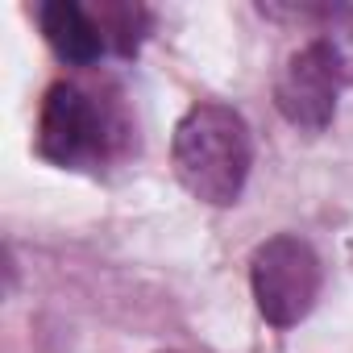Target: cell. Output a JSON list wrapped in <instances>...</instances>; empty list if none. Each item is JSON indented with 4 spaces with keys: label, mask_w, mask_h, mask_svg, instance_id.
<instances>
[{
    "label": "cell",
    "mask_w": 353,
    "mask_h": 353,
    "mask_svg": "<svg viewBox=\"0 0 353 353\" xmlns=\"http://www.w3.org/2000/svg\"><path fill=\"white\" fill-rule=\"evenodd\" d=\"M170 162L188 196H196L208 208H233L254 166V141L245 117L216 100L192 104L174 125Z\"/></svg>",
    "instance_id": "1"
},
{
    "label": "cell",
    "mask_w": 353,
    "mask_h": 353,
    "mask_svg": "<svg viewBox=\"0 0 353 353\" xmlns=\"http://www.w3.org/2000/svg\"><path fill=\"white\" fill-rule=\"evenodd\" d=\"M125 141H129V121L112 96L79 79L50 83L42 112H38V154L50 166L104 170L108 162L121 158Z\"/></svg>",
    "instance_id": "2"
},
{
    "label": "cell",
    "mask_w": 353,
    "mask_h": 353,
    "mask_svg": "<svg viewBox=\"0 0 353 353\" xmlns=\"http://www.w3.org/2000/svg\"><path fill=\"white\" fill-rule=\"evenodd\" d=\"M324 266L316 250L295 233L266 237L250 258V291L258 316L274 328H295L320 299Z\"/></svg>",
    "instance_id": "3"
},
{
    "label": "cell",
    "mask_w": 353,
    "mask_h": 353,
    "mask_svg": "<svg viewBox=\"0 0 353 353\" xmlns=\"http://www.w3.org/2000/svg\"><path fill=\"white\" fill-rule=\"evenodd\" d=\"M336 92H341V71H336L328 46L316 38V42L299 46L287 59V67L279 71L274 104H279V112L291 129L316 137L336 117Z\"/></svg>",
    "instance_id": "4"
},
{
    "label": "cell",
    "mask_w": 353,
    "mask_h": 353,
    "mask_svg": "<svg viewBox=\"0 0 353 353\" xmlns=\"http://www.w3.org/2000/svg\"><path fill=\"white\" fill-rule=\"evenodd\" d=\"M38 26H42V38L50 42V50L71 67H96L108 54L96 9H83L79 0H50V5H42Z\"/></svg>",
    "instance_id": "5"
},
{
    "label": "cell",
    "mask_w": 353,
    "mask_h": 353,
    "mask_svg": "<svg viewBox=\"0 0 353 353\" xmlns=\"http://www.w3.org/2000/svg\"><path fill=\"white\" fill-rule=\"evenodd\" d=\"M96 21L104 30L108 54H133L150 30V13L141 5H121V0H100Z\"/></svg>",
    "instance_id": "6"
},
{
    "label": "cell",
    "mask_w": 353,
    "mask_h": 353,
    "mask_svg": "<svg viewBox=\"0 0 353 353\" xmlns=\"http://www.w3.org/2000/svg\"><path fill=\"white\" fill-rule=\"evenodd\" d=\"M316 21H320V42L328 46V54L341 71V83H353V5L320 9Z\"/></svg>",
    "instance_id": "7"
}]
</instances>
